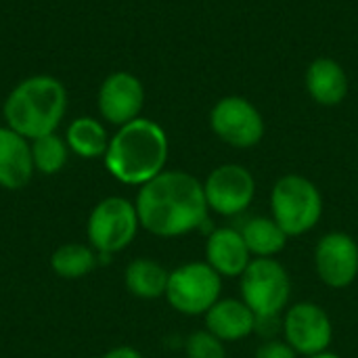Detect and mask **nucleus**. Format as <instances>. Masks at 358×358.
I'll return each instance as SVG.
<instances>
[{"mask_svg":"<svg viewBox=\"0 0 358 358\" xmlns=\"http://www.w3.org/2000/svg\"><path fill=\"white\" fill-rule=\"evenodd\" d=\"M168 153L170 143L166 130L157 122L141 115L115 130L103 162L117 182L143 187L166 170Z\"/></svg>","mask_w":358,"mask_h":358,"instance_id":"nucleus-2","label":"nucleus"},{"mask_svg":"<svg viewBox=\"0 0 358 358\" xmlns=\"http://www.w3.org/2000/svg\"><path fill=\"white\" fill-rule=\"evenodd\" d=\"M141 220L134 201L111 195L90 210L86 220V239L101 258H107L124 252L134 241Z\"/></svg>","mask_w":358,"mask_h":358,"instance_id":"nucleus-5","label":"nucleus"},{"mask_svg":"<svg viewBox=\"0 0 358 358\" xmlns=\"http://www.w3.org/2000/svg\"><path fill=\"white\" fill-rule=\"evenodd\" d=\"M306 90L315 103L336 107L348 94V76L336 59L319 57L306 69Z\"/></svg>","mask_w":358,"mask_h":358,"instance_id":"nucleus-16","label":"nucleus"},{"mask_svg":"<svg viewBox=\"0 0 358 358\" xmlns=\"http://www.w3.org/2000/svg\"><path fill=\"white\" fill-rule=\"evenodd\" d=\"M203 193L210 210L220 216H237L252 206L256 180L248 168L239 164H222L203 180Z\"/></svg>","mask_w":358,"mask_h":358,"instance_id":"nucleus-9","label":"nucleus"},{"mask_svg":"<svg viewBox=\"0 0 358 358\" xmlns=\"http://www.w3.org/2000/svg\"><path fill=\"white\" fill-rule=\"evenodd\" d=\"M67 113L65 84L48 73H38L21 80L4 99L2 115L10 130L27 141L52 134L59 130Z\"/></svg>","mask_w":358,"mask_h":358,"instance_id":"nucleus-3","label":"nucleus"},{"mask_svg":"<svg viewBox=\"0 0 358 358\" xmlns=\"http://www.w3.org/2000/svg\"><path fill=\"white\" fill-rule=\"evenodd\" d=\"M96 107L107 124L120 128L141 117L145 107V86L130 71H113L99 86Z\"/></svg>","mask_w":358,"mask_h":358,"instance_id":"nucleus-11","label":"nucleus"},{"mask_svg":"<svg viewBox=\"0 0 358 358\" xmlns=\"http://www.w3.org/2000/svg\"><path fill=\"white\" fill-rule=\"evenodd\" d=\"M222 292V277L208 262H187L170 271L166 300L168 304L187 317L206 315Z\"/></svg>","mask_w":358,"mask_h":358,"instance_id":"nucleus-7","label":"nucleus"},{"mask_svg":"<svg viewBox=\"0 0 358 358\" xmlns=\"http://www.w3.org/2000/svg\"><path fill=\"white\" fill-rule=\"evenodd\" d=\"M296 350L287 344V342H281V340H268L264 342L258 350H256V357L254 358H296Z\"/></svg>","mask_w":358,"mask_h":358,"instance_id":"nucleus-23","label":"nucleus"},{"mask_svg":"<svg viewBox=\"0 0 358 358\" xmlns=\"http://www.w3.org/2000/svg\"><path fill=\"white\" fill-rule=\"evenodd\" d=\"M292 281L285 266L275 258H254L241 275V300L258 321L277 319L287 310Z\"/></svg>","mask_w":358,"mask_h":358,"instance_id":"nucleus-6","label":"nucleus"},{"mask_svg":"<svg viewBox=\"0 0 358 358\" xmlns=\"http://www.w3.org/2000/svg\"><path fill=\"white\" fill-rule=\"evenodd\" d=\"M136 214L141 229L155 237H182L208 220L203 182L182 170H164L138 187Z\"/></svg>","mask_w":358,"mask_h":358,"instance_id":"nucleus-1","label":"nucleus"},{"mask_svg":"<svg viewBox=\"0 0 358 358\" xmlns=\"http://www.w3.org/2000/svg\"><path fill=\"white\" fill-rule=\"evenodd\" d=\"M63 138L69 147V153L82 159H96L105 155L111 136L107 134L101 120L92 115H80L67 124Z\"/></svg>","mask_w":358,"mask_h":358,"instance_id":"nucleus-17","label":"nucleus"},{"mask_svg":"<svg viewBox=\"0 0 358 358\" xmlns=\"http://www.w3.org/2000/svg\"><path fill=\"white\" fill-rule=\"evenodd\" d=\"M212 132L235 149H252L264 136V120L245 96H224L210 111Z\"/></svg>","mask_w":358,"mask_h":358,"instance_id":"nucleus-8","label":"nucleus"},{"mask_svg":"<svg viewBox=\"0 0 358 358\" xmlns=\"http://www.w3.org/2000/svg\"><path fill=\"white\" fill-rule=\"evenodd\" d=\"M185 355L187 358H227V348L222 340H218L214 334L203 329L187 338Z\"/></svg>","mask_w":358,"mask_h":358,"instance_id":"nucleus-22","label":"nucleus"},{"mask_svg":"<svg viewBox=\"0 0 358 358\" xmlns=\"http://www.w3.org/2000/svg\"><path fill=\"white\" fill-rule=\"evenodd\" d=\"M252 254L245 245L241 231L222 227L212 231L206 243V262L220 277H241L252 262Z\"/></svg>","mask_w":358,"mask_h":358,"instance_id":"nucleus-13","label":"nucleus"},{"mask_svg":"<svg viewBox=\"0 0 358 358\" xmlns=\"http://www.w3.org/2000/svg\"><path fill=\"white\" fill-rule=\"evenodd\" d=\"M319 279L334 289H344L358 277V243L348 233H327L315 248Z\"/></svg>","mask_w":358,"mask_h":358,"instance_id":"nucleus-12","label":"nucleus"},{"mask_svg":"<svg viewBox=\"0 0 358 358\" xmlns=\"http://www.w3.org/2000/svg\"><path fill=\"white\" fill-rule=\"evenodd\" d=\"M170 271L151 258H136L124 271L126 289L141 300H157L166 296Z\"/></svg>","mask_w":358,"mask_h":358,"instance_id":"nucleus-18","label":"nucleus"},{"mask_svg":"<svg viewBox=\"0 0 358 358\" xmlns=\"http://www.w3.org/2000/svg\"><path fill=\"white\" fill-rule=\"evenodd\" d=\"M308 358H340L336 352H329V350H325V352H319V355H315V357H308Z\"/></svg>","mask_w":358,"mask_h":358,"instance_id":"nucleus-25","label":"nucleus"},{"mask_svg":"<svg viewBox=\"0 0 358 358\" xmlns=\"http://www.w3.org/2000/svg\"><path fill=\"white\" fill-rule=\"evenodd\" d=\"M34 172L31 141L8 126H0V187L6 191L23 189Z\"/></svg>","mask_w":358,"mask_h":358,"instance_id":"nucleus-14","label":"nucleus"},{"mask_svg":"<svg viewBox=\"0 0 358 358\" xmlns=\"http://www.w3.org/2000/svg\"><path fill=\"white\" fill-rule=\"evenodd\" d=\"M256 315L243 300H218L206 313V329L222 342H237L256 331Z\"/></svg>","mask_w":358,"mask_h":358,"instance_id":"nucleus-15","label":"nucleus"},{"mask_svg":"<svg viewBox=\"0 0 358 358\" xmlns=\"http://www.w3.org/2000/svg\"><path fill=\"white\" fill-rule=\"evenodd\" d=\"M99 358H143V355L132 346H117V348L107 350L105 355H101Z\"/></svg>","mask_w":358,"mask_h":358,"instance_id":"nucleus-24","label":"nucleus"},{"mask_svg":"<svg viewBox=\"0 0 358 358\" xmlns=\"http://www.w3.org/2000/svg\"><path fill=\"white\" fill-rule=\"evenodd\" d=\"M241 235L252 256L256 258H275L285 250L289 235L275 222V218L258 216L243 224Z\"/></svg>","mask_w":358,"mask_h":358,"instance_id":"nucleus-19","label":"nucleus"},{"mask_svg":"<svg viewBox=\"0 0 358 358\" xmlns=\"http://www.w3.org/2000/svg\"><path fill=\"white\" fill-rule=\"evenodd\" d=\"M285 342L296 355L315 357L325 352L334 340V325L329 315L315 302H298L285 310L281 323Z\"/></svg>","mask_w":358,"mask_h":358,"instance_id":"nucleus-10","label":"nucleus"},{"mask_svg":"<svg viewBox=\"0 0 358 358\" xmlns=\"http://www.w3.org/2000/svg\"><path fill=\"white\" fill-rule=\"evenodd\" d=\"M99 254L88 243H63L50 256V268L57 277L76 281L94 271Z\"/></svg>","mask_w":358,"mask_h":358,"instance_id":"nucleus-20","label":"nucleus"},{"mask_svg":"<svg viewBox=\"0 0 358 358\" xmlns=\"http://www.w3.org/2000/svg\"><path fill=\"white\" fill-rule=\"evenodd\" d=\"M271 210L275 222L289 237H298L319 224L323 216V195L306 176L285 174L271 191Z\"/></svg>","mask_w":358,"mask_h":358,"instance_id":"nucleus-4","label":"nucleus"},{"mask_svg":"<svg viewBox=\"0 0 358 358\" xmlns=\"http://www.w3.org/2000/svg\"><path fill=\"white\" fill-rule=\"evenodd\" d=\"M67 159H69V147L65 138L59 136L57 132L31 141V162L36 172L44 176L59 174L65 168Z\"/></svg>","mask_w":358,"mask_h":358,"instance_id":"nucleus-21","label":"nucleus"}]
</instances>
